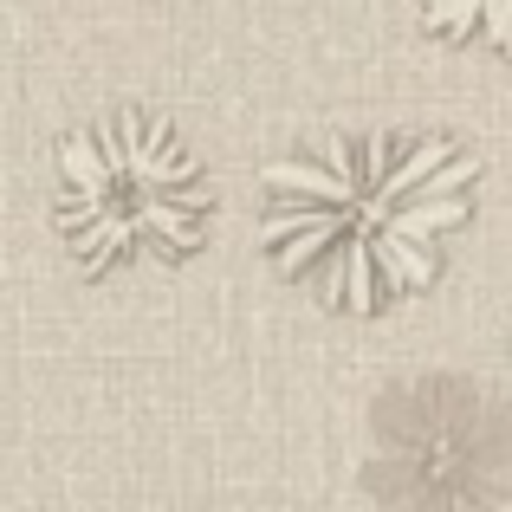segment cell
I'll use <instances>...</instances> for the list:
<instances>
[{
	"mask_svg": "<svg viewBox=\"0 0 512 512\" xmlns=\"http://www.w3.org/2000/svg\"><path fill=\"white\" fill-rule=\"evenodd\" d=\"M480 156L454 137H357L318 156L266 163V253L331 312L370 318L389 292H422L441 240L467 221Z\"/></svg>",
	"mask_w": 512,
	"mask_h": 512,
	"instance_id": "1",
	"label": "cell"
},
{
	"mask_svg": "<svg viewBox=\"0 0 512 512\" xmlns=\"http://www.w3.org/2000/svg\"><path fill=\"white\" fill-rule=\"evenodd\" d=\"M59 227L72 253L98 273L130 253L201 247L208 182L163 117L117 111L111 124L78 130L59 150Z\"/></svg>",
	"mask_w": 512,
	"mask_h": 512,
	"instance_id": "2",
	"label": "cell"
},
{
	"mask_svg": "<svg viewBox=\"0 0 512 512\" xmlns=\"http://www.w3.org/2000/svg\"><path fill=\"white\" fill-rule=\"evenodd\" d=\"M428 26L448 39H480V46L512 59V0H422Z\"/></svg>",
	"mask_w": 512,
	"mask_h": 512,
	"instance_id": "3",
	"label": "cell"
}]
</instances>
